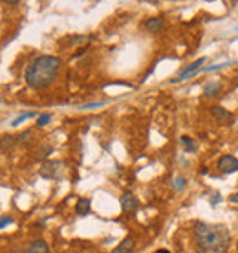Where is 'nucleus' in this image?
Segmentation results:
<instances>
[{
    "label": "nucleus",
    "instance_id": "obj_1",
    "mask_svg": "<svg viewBox=\"0 0 238 253\" xmlns=\"http://www.w3.org/2000/svg\"><path fill=\"white\" fill-rule=\"evenodd\" d=\"M193 239L200 253H224L231 244V233L224 224L196 222L193 226Z\"/></svg>",
    "mask_w": 238,
    "mask_h": 253
},
{
    "label": "nucleus",
    "instance_id": "obj_2",
    "mask_svg": "<svg viewBox=\"0 0 238 253\" xmlns=\"http://www.w3.org/2000/svg\"><path fill=\"white\" fill-rule=\"evenodd\" d=\"M63 61L55 55H39L26 66L24 81L33 90L48 88L61 72Z\"/></svg>",
    "mask_w": 238,
    "mask_h": 253
},
{
    "label": "nucleus",
    "instance_id": "obj_3",
    "mask_svg": "<svg viewBox=\"0 0 238 253\" xmlns=\"http://www.w3.org/2000/svg\"><path fill=\"white\" fill-rule=\"evenodd\" d=\"M216 167L222 174H235V172H238V158L233 154H226L218 160Z\"/></svg>",
    "mask_w": 238,
    "mask_h": 253
},
{
    "label": "nucleus",
    "instance_id": "obj_4",
    "mask_svg": "<svg viewBox=\"0 0 238 253\" xmlns=\"http://www.w3.org/2000/svg\"><path fill=\"white\" fill-rule=\"evenodd\" d=\"M203 63H205V59H203V57L196 59V61H193V63L187 64L185 68L180 70V74L176 76L174 81H183V79H187V77H191V76H195V74H198V72L201 70V66H203Z\"/></svg>",
    "mask_w": 238,
    "mask_h": 253
},
{
    "label": "nucleus",
    "instance_id": "obj_5",
    "mask_svg": "<svg viewBox=\"0 0 238 253\" xmlns=\"http://www.w3.org/2000/svg\"><path fill=\"white\" fill-rule=\"evenodd\" d=\"M119 202H121V208H123V211H125V213H136V211H138V208H139V200L132 195V193H128V191L121 195Z\"/></svg>",
    "mask_w": 238,
    "mask_h": 253
},
{
    "label": "nucleus",
    "instance_id": "obj_6",
    "mask_svg": "<svg viewBox=\"0 0 238 253\" xmlns=\"http://www.w3.org/2000/svg\"><path fill=\"white\" fill-rule=\"evenodd\" d=\"M61 167H63L61 162H44V165L40 167L39 174H40L42 178H46V180H53Z\"/></svg>",
    "mask_w": 238,
    "mask_h": 253
},
{
    "label": "nucleus",
    "instance_id": "obj_7",
    "mask_svg": "<svg viewBox=\"0 0 238 253\" xmlns=\"http://www.w3.org/2000/svg\"><path fill=\"white\" fill-rule=\"evenodd\" d=\"M163 24H165V20H163L161 17H152V19H147V20H145L143 28L149 33L156 35V33H159L163 30Z\"/></svg>",
    "mask_w": 238,
    "mask_h": 253
},
{
    "label": "nucleus",
    "instance_id": "obj_8",
    "mask_svg": "<svg viewBox=\"0 0 238 253\" xmlns=\"http://www.w3.org/2000/svg\"><path fill=\"white\" fill-rule=\"evenodd\" d=\"M134 248H136V241H134L132 237H126L125 241H121L118 246L114 248L112 253H132Z\"/></svg>",
    "mask_w": 238,
    "mask_h": 253
},
{
    "label": "nucleus",
    "instance_id": "obj_9",
    "mask_svg": "<svg viewBox=\"0 0 238 253\" xmlns=\"http://www.w3.org/2000/svg\"><path fill=\"white\" fill-rule=\"evenodd\" d=\"M92 211V200L90 198H79L76 204V213L79 216H86Z\"/></svg>",
    "mask_w": 238,
    "mask_h": 253
},
{
    "label": "nucleus",
    "instance_id": "obj_10",
    "mask_svg": "<svg viewBox=\"0 0 238 253\" xmlns=\"http://www.w3.org/2000/svg\"><path fill=\"white\" fill-rule=\"evenodd\" d=\"M220 90H222V83L220 81H209L203 86V95L205 97H216L220 94Z\"/></svg>",
    "mask_w": 238,
    "mask_h": 253
},
{
    "label": "nucleus",
    "instance_id": "obj_11",
    "mask_svg": "<svg viewBox=\"0 0 238 253\" xmlns=\"http://www.w3.org/2000/svg\"><path fill=\"white\" fill-rule=\"evenodd\" d=\"M26 253H50V250H48V244H46V241L39 239V241H33L32 244L28 246Z\"/></svg>",
    "mask_w": 238,
    "mask_h": 253
},
{
    "label": "nucleus",
    "instance_id": "obj_12",
    "mask_svg": "<svg viewBox=\"0 0 238 253\" xmlns=\"http://www.w3.org/2000/svg\"><path fill=\"white\" fill-rule=\"evenodd\" d=\"M211 112H213L214 118H216V120H220V121L231 120V114H229L224 107H213V110H211Z\"/></svg>",
    "mask_w": 238,
    "mask_h": 253
},
{
    "label": "nucleus",
    "instance_id": "obj_13",
    "mask_svg": "<svg viewBox=\"0 0 238 253\" xmlns=\"http://www.w3.org/2000/svg\"><path fill=\"white\" fill-rule=\"evenodd\" d=\"M182 145L185 147V152H196V149H198V145L189 136H182Z\"/></svg>",
    "mask_w": 238,
    "mask_h": 253
},
{
    "label": "nucleus",
    "instance_id": "obj_14",
    "mask_svg": "<svg viewBox=\"0 0 238 253\" xmlns=\"http://www.w3.org/2000/svg\"><path fill=\"white\" fill-rule=\"evenodd\" d=\"M32 116H35V114H33V112H26V114H20V116H17V118H15V120L11 121V125H13V126L20 125V123H22V121L30 120V118H32Z\"/></svg>",
    "mask_w": 238,
    "mask_h": 253
},
{
    "label": "nucleus",
    "instance_id": "obj_15",
    "mask_svg": "<svg viewBox=\"0 0 238 253\" xmlns=\"http://www.w3.org/2000/svg\"><path fill=\"white\" fill-rule=\"evenodd\" d=\"M185 185H187V180H185V178H176L174 182H172V187H174L176 191H182Z\"/></svg>",
    "mask_w": 238,
    "mask_h": 253
},
{
    "label": "nucleus",
    "instance_id": "obj_16",
    "mask_svg": "<svg viewBox=\"0 0 238 253\" xmlns=\"http://www.w3.org/2000/svg\"><path fill=\"white\" fill-rule=\"evenodd\" d=\"M15 143V138L13 136H4L2 138V151H7V147H11Z\"/></svg>",
    "mask_w": 238,
    "mask_h": 253
},
{
    "label": "nucleus",
    "instance_id": "obj_17",
    "mask_svg": "<svg viewBox=\"0 0 238 253\" xmlns=\"http://www.w3.org/2000/svg\"><path fill=\"white\" fill-rule=\"evenodd\" d=\"M50 121H51V114H40L39 116V120H37V125L44 126V125H48Z\"/></svg>",
    "mask_w": 238,
    "mask_h": 253
},
{
    "label": "nucleus",
    "instance_id": "obj_18",
    "mask_svg": "<svg viewBox=\"0 0 238 253\" xmlns=\"http://www.w3.org/2000/svg\"><path fill=\"white\" fill-rule=\"evenodd\" d=\"M11 222H13L11 216H9V215H4V216H2V220H0V228H7V226H9Z\"/></svg>",
    "mask_w": 238,
    "mask_h": 253
},
{
    "label": "nucleus",
    "instance_id": "obj_19",
    "mask_svg": "<svg viewBox=\"0 0 238 253\" xmlns=\"http://www.w3.org/2000/svg\"><path fill=\"white\" fill-rule=\"evenodd\" d=\"M220 200H222V198H220V193H216V195H213V198H211V204L216 206V204H220Z\"/></svg>",
    "mask_w": 238,
    "mask_h": 253
},
{
    "label": "nucleus",
    "instance_id": "obj_20",
    "mask_svg": "<svg viewBox=\"0 0 238 253\" xmlns=\"http://www.w3.org/2000/svg\"><path fill=\"white\" fill-rule=\"evenodd\" d=\"M229 202H233V204H238V193H233V195L229 196Z\"/></svg>",
    "mask_w": 238,
    "mask_h": 253
},
{
    "label": "nucleus",
    "instance_id": "obj_21",
    "mask_svg": "<svg viewBox=\"0 0 238 253\" xmlns=\"http://www.w3.org/2000/svg\"><path fill=\"white\" fill-rule=\"evenodd\" d=\"M28 136H32V132H24V134H20V136H19V141H26V139H28Z\"/></svg>",
    "mask_w": 238,
    "mask_h": 253
},
{
    "label": "nucleus",
    "instance_id": "obj_22",
    "mask_svg": "<svg viewBox=\"0 0 238 253\" xmlns=\"http://www.w3.org/2000/svg\"><path fill=\"white\" fill-rule=\"evenodd\" d=\"M152 253H172V252H169V250H165V248H159V250H156V252H152Z\"/></svg>",
    "mask_w": 238,
    "mask_h": 253
},
{
    "label": "nucleus",
    "instance_id": "obj_23",
    "mask_svg": "<svg viewBox=\"0 0 238 253\" xmlns=\"http://www.w3.org/2000/svg\"><path fill=\"white\" fill-rule=\"evenodd\" d=\"M235 86H237V88H238V76L235 77Z\"/></svg>",
    "mask_w": 238,
    "mask_h": 253
},
{
    "label": "nucleus",
    "instance_id": "obj_24",
    "mask_svg": "<svg viewBox=\"0 0 238 253\" xmlns=\"http://www.w3.org/2000/svg\"><path fill=\"white\" fill-rule=\"evenodd\" d=\"M237 248H238V241H237Z\"/></svg>",
    "mask_w": 238,
    "mask_h": 253
}]
</instances>
